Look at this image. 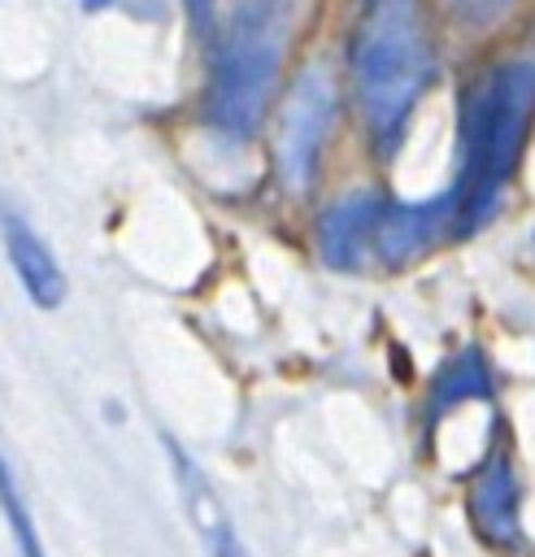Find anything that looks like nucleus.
Listing matches in <instances>:
<instances>
[{
    "label": "nucleus",
    "instance_id": "7",
    "mask_svg": "<svg viewBox=\"0 0 535 557\" xmlns=\"http://www.w3.org/2000/svg\"><path fill=\"white\" fill-rule=\"evenodd\" d=\"M0 239H4V252L13 261V274L22 283V292L30 296V305L57 309L65 300V274H61L52 248L39 239V231L17 209L0 205Z\"/></svg>",
    "mask_w": 535,
    "mask_h": 557
},
{
    "label": "nucleus",
    "instance_id": "6",
    "mask_svg": "<svg viewBox=\"0 0 535 557\" xmlns=\"http://www.w3.org/2000/svg\"><path fill=\"white\" fill-rule=\"evenodd\" d=\"M161 444H165V457H170V470H174L183 509H187V518H191V527H196V535H200V544H204V557H248V548H244V540H239V531H235L226 505H222L217 492L209 487L204 470H200L170 435H165Z\"/></svg>",
    "mask_w": 535,
    "mask_h": 557
},
{
    "label": "nucleus",
    "instance_id": "8",
    "mask_svg": "<svg viewBox=\"0 0 535 557\" xmlns=\"http://www.w3.org/2000/svg\"><path fill=\"white\" fill-rule=\"evenodd\" d=\"M378 213H383V200L370 196V191H357V196L335 200V205L322 213V222H318V248H322L326 265H335V270H357V265L374 252Z\"/></svg>",
    "mask_w": 535,
    "mask_h": 557
},
{
    "label": "nucleus",
    "instance_id": "5",
    "mask_svg": "<svg viewBox=\"0 0 535 557\" xmlns=\"http://www.w3.org/2000/svg\"><path fill=\"white\" fill-rule=\"evenodd\" d=\"M470 527L478 540L496 553H522L526 531H522V487L509 448H492L487 461L478 466L470 483Z\"/></svg>",
    "mask_w": 535,
    "mask_h": 557
},
{
    "label": "nucleus",
    "instance_id": "12",
    "mask_svg": "<svg viewBox=\"0 0 535 557\" xmlns=\"http://www.w3.org/2000/svg\"><path fill=\"white\" fill-rule=\"evenodd\" d=\"M187 9H191V17H196V22H204V17H209V9H213V0H187Z\"/></svg>",
    "mask_w": 535,
    "mask_h": 557
},
{
    "label": "nucleus",
    "instance_id": "9",
    "mask_svg": "<svg viewBox=\"0 0 535 557\" xmlns=\"http://www.w3.org/2000/svg\"><path fill=\"white\" fill-rule=\"evenodd\" d=\"M492 396V370L483 361L478 348H465L461 357H452L439 374H435V387H431V418L448 413L452 405L461 400H483Z\"/></svg>",
    "mask_w": 535,
    "mask_h": 557
},
{
    "label": "nucleus",
    "instance_id": "2",
    "mask_svg": "<svg viewBox=\"0 0 535 557\" xmlns=\"http://www.w3.org/2000/svg\"><path fill=\"white\" fill-rule=\"evenodd\" d=\"M535 122V61H500L492 65L461 104V161L457 183L448 191L452 200V231L470 235L478 231L509 187L518 157L526 148Z\"/></svg>",
    "mask_w": 535,
    "mask_h": 557
},
{
    "label": "nucleus",
    "instance_id": "14",
    "mask_svg": "<svg viewBox=\"0 0 535 557\" xmlns=\"http://www.w3.org/2000/svg\"><path fill=\"white\" fill-rule=\"evenodd\" d=\"M531 244H535V235H531Z\"/></svg>",
    "mask_w": 535,
    "mask_h": 557
},
{
    "label": "nucleus",
    "instance_id": "1",
    "mask_svg": "<svg viewBox=\"0 0 535 557\" xmlns=\"http://www.w3.org/2000/svg\"><path fill=\"white\" fill-rule=\"evenodd\" d=\"M348 65L374 148L396 152L435 74L422 0H361L348 39Z\"/></svg>",
    "mask_w": 535,
    "mask_h": 557
},
{
    "label": "nucleus",
    "instance_id": "10",
    "mask_svg": "<svg viewBox=\"0 0 535 557\" xmlns=\"http://www.w3.org/2000/svg\"><path fill=\"white\" fill-rule=\"evenodd\" d=\"M0 513H4V522H9V531H13V540H17V553H22V557H43L39 531H35V522H30V509H26V500H22V487H17V479H13L9 461H4V453H0Z\"/></svg>",
    "mask_w": 535,
    "mask_h": 557
},
{
    "label": "nucleus",
    "instance_id": "4",
    "mask_svg": "<svg viewBox=\"0 0 535 557\" xmlns=\"http://www.w3.org/2000/svg\"><path fill=\"white\" fill-rule=\"evenodd\" d=\"M335 83L322 65H309L291 87L278 109V131H274V161H278V183L287 191H304L313 183L322 144L335 122Z\"/></svg>",
    "mask_w": 535,
    "mask_h": 557
},
{
    "label": "nucleus",
    "instance_id": "13",
    "mask_svg": "<svg viewBox=\"0 0 535 557\" xmlns=\"http://www.w3.org/2000/svg\"><path fill=\"white\" fill-rule=\"evenodd\" d=\"M83 4H87V9H100V4H109V0H83Z\"/></svg>",
    "mask_w": 535,
    "mask_h": 557
},
{
    "label": "nucleus",
    "instance_id": "11",
    "mask_svg": "<svg viewBox=\"0 0 535 557\" xmlns=\"http://www.w3.org/2000/svg\"><path fill=\"white\" fill-rule=\"evenodd\" d=\"M439 4H444V13H448L457 26H465V30H483V26L500 22L518 0H439Z\"/></svg>",
    "mask_w": 535,
    "mask_h": 557
},
{
    "label": "nucleus",
    "instance_id": "3",
    "mask_svg": "<svg viewBox=\"0 0 535 557\" xmlns=\"http://www.w3.org/2000/svg\"><path fill=\"white\" fill-rule=\"evenodd\" d=\"M287 0H235L226 13L209 74V122L222 135L248 139L261 126L287 48Z\"/></svg>",
    "mask_w": 535,
    "mask_h": 557
}]
</instances>
